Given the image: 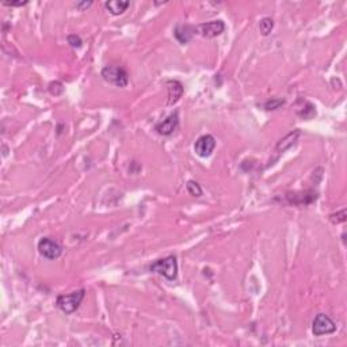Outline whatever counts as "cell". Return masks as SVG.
<instances>
[{
  "label": "cell",
  "instance_id": "cell-1",
  "mask_svg": "<svg viewBox=\"0 0 347 347\" xmlns=\"http://www.w3.org/2000/svg\"><path fill=\"white\" fill-rule=\"evenodd\" d=\"M149 270L152 273L160 274V276H163L168 281H175L176 277H178V262H176V258L174 255H170V257L153 262L151 266H149Z\"/></svg>",
  "mask_w": 347,
  "mask_h": 347
},
{
  "label": "cell",
  "instance_id": "cell-2",
  "mask_svg": "<svg viewBox=\"0 0 347 347\" xmlns=\"http://www.w3.org/2000/svg\"><path fill=\"white\" fill-rule=\"evenodd\" d=\"M86 296V290L84 289H79V290H75V292L69 293V294H61V296L57 297V308L63 311L66 315H70L73 313L80 307L83 298Z\"/></svg>",
  "mask_w": 347,
  "mask_h": 347
},
{
  "label": "cell",
  "instance_id": "cell-3",
  "mask_svg": "<svg viewBox=\"0 0 347 347\" xmlns=\"http://www.w3.org/2000/svg\"><path fill=\"white\" fill-rule=\"evenodd\" d=\"M102 77L107 83L117 87H126L129 81V75L122 67L120 66H107L101 72Z\"/></svg>",
  "mask_w": 347,
  "mask_h": 347
},
{
  "label": "cell",
  "instance_id": "cell-4",
  "mask_svg": "<svg viewBox=\"0 0 347 347\" xmlns=\"http://www.w3.org/2000/svg\"><path fill=\"white\" fill-rule=\"evenodd\" d=\"M337 331V326L332 320L331 317L326 315V313H319L316 317L313 319L312 323V332L315 337H323V335H328V334H334Z\"/></svg>",
  "mask_w": 347,
  "mask_h": 347
},
{
  "label": "cell",
  "instance_id": "cell-5",
  "mask_svg": "<svg viewBox=\"0 0 347 347\" xmlns=\"http://www.w3.org/2000/svg\"><path fill=\"white\" fill-rule=\"evenodd\" d=\"M38 251L44 258L49 259V261H55L57 258H60L61 246L55 240H52L49 237H42L38 242Z\"/></svg>",
  "mask_w": 347,
  "mask_h": 347
},
{
  "label": "cell",
  "instance_id": "cell-6",
  "mask_svg": "<svg viewBox=\"0 0 347 347\" xmlns=\"http://www.w3.org/2000/svg\"><path fill=\"white\" fill-rule=\"evenodd\" d=\"M216 148V139L211 135L198 137L194 144V151L200 157H209Z\"/></svg>",
  "mask_w": 347,
  "mask_h": 347
},
{
  "label": "cell",
  "instance_id": "cell-7",
  "mask_svg": "<svg viewBox=\"0 0 347 347\" xmlns=\"http://www.w3.org/2000/svg\"><path fill=\"white\" fill-rule=\"evenodd\" d=\"M196 29L202 37L214 38V37H218V35L224 33V30H225V23L220 19L210 20V22H207V23H202V25H200L198 27H196Z\"/></svg>",
  "mask_w": 347,
  "mask_h": 347
},
{
  "label": "cell",
  "instance_id": "cell-8",
  "mask_svg": "<svg viewBox=\"0 0 347 347\" xmlns=\"http://www.w3.org/2000/svg\"><path fill=\"white\" fill-rule=\"evenodd\" d=\"M178 124H179V117H178V111H175V113H172V114L167 117L166 120L159 122L155 126V131L159 135H161V136H170V135H172L175 132V129L178 128Z\"/></svg>",
  "mask_w": 347,
  "mask_h": 347
},
{
  "label": "cell",
  "instance_id": "cell-9",
  "mask_svg": "<svg viewBox=\"0 0 347 347\" xmlns=\"http://www.w3.org/2000/svg\"><path fill=\"white\" fill-rule=\"evenodd\" d=\"M296 113L297 116H300L304 120H311V118L316 116V107L311 102L305 101V99H300L296 105Z\"/></svg>",
  "mask_w": 347,
  "mask_h": 347
},
{
  "label": "cell",
  "instance_id": "cell-10",
  "mask_svg": "<svg viewBox=\"0 0 347 347\" xmlns=\"http://www.w3.org/2000/svg\"><path fill=\"white\" fill-rule=\"evenodd\" d=\"M167 87H168V101L167 105H174L179 101V98L183 94V86L181 81L178 80H168L167 81Z\"/></svg>",
  "mask_w": 347,
  "mask_h": 347
},
{
  "label": "cell",
  "instance_id": "cell-11",
  "mask_svg": "<svg viewBox=\"0 0 347 347\" xmlns=\"http://www.w3.org/2000/svg\"><path fill=\"white\" fill-rule=\"evenodd\" d=\"M317 194L313 191H305V193H294V194H287V200L292 204H297V205H308L312 204L313 201H316Z\"/></svg>",
  "mask_w": 347,
  "mask_h": 347
},
{
  "label": "cell",
  "instance_id": "cell-12",
  "mask_svg": "<svg viewBox=\"0 0 347 347\" xmlns=\"http://www.w3.org/2000/svg\"><path fill=\"white\" fill-rule=\"evenodd\" d=\"M196 31L197 29L196 27H193V26L179 25L176 26L174 35H175V38L181 42L182 45H185V44H187V42L191 40V37H193V34H194Z\"/></svg>",
  "mask_w": 347,
  "mask_h": 347
},
{
  "label": "cell",
  "instance_id": "cell-13",
  "mask_svg": "<svg viewBox=\"0 0 347 347\" xmlns=\"http://www.w3.org/2000/svg\"><path fill=\"white\" fill-rule=\"evenodd\" d=\"M129 5H131V3L128 0H110V1H106L105 3V7L110 11V14H113V15H121V14H124L128 10Z\"/></svg>",
  "mask_w": 347,
  "mask_h": 347
},
{
  "label": "cell",
  "instance_id": "cell-14",
  "mask_svg": "<svg viewBox=\"0 0 347 347\" xmlns=\"http://www.w3.org/2000/svg\"><path fill=\"white\" fill-rule=\"evenodd\" d=\"M298 137H300V131H294L292 132V133H289L285 139H282V140L278 142L277 146H276V149H277L278 152H285L286 149H289L290 146H293L294 144H296V141Z\"/></svg>",
  "mask_w": 347,
  "mask_h": 347
},
{
  "label": "cell",
  "instance_id": "cell-15",
  "mask_svg": "<svg viewBox=\"0 0 347 347\" xmlns=\"http://www.w3.org/2000/svg\"><path fill=\"white\" fill-rule=\"evenodd\" d=\"M273 27H274V20L272 18H263L259 23V29H261V33L263 35H269L272 33Z\"/></svg>",
  "mask_w": 347,
  "mask_h": 347
},
{
  "label": "cell",
  "instance_id": "cell-16",
  "mask_svg": "<svg viewBox=\"0 0 347 347\" xmlns=\"http://www.w3.org/2000/svg\"><path fill=\"white\" fill-rule=\"evenodd\" d=\"M187 191L190 193L193 197H201L202 196V189L200 186V183L196 181H189L187 182Z\"/></svg>",
  "mask_w": 347,
  "mask_h": 347
},
{
  "label": "cell",
  "instance_id": "cell-17",
  "mask_svg": "<svg viewBox=\"0 0 347 347\" xmlns=\"http://www.w3.org/2000/svg\"><path fill=\"white\" fill-rule=\"evenodd\" d=\"M283 103H285L283 99H270V101H267L266 103L263 105V107H265L266 110H277Z\"/></svg>",
  "mask_w": 347,
  "mask_h": 347
},
{
  "label": "cell",
  "instance_id": "cell-18",
  "mask_svg": "<svg viewBox=\"0 0 347 347\" xmlns=\"http://www.w3.org/2000/svg\"><path fill=\"white\" fill-rule=\"evenodd\" d=\"M67 41H68V44H69L72 48H75V49H79L81 45H83V41H81V38L79 37V35L76 34H69L68 35V38H67Z\"/></svg>",
  "mask_w": 347,
  "mask_h": 347
},
{
  "label": "cell",
  "instance_id": "cell-19",
  "mask_svg": "<svg viewBox=\"0 0 347 347\" xmlns=\"http://www.w3.org/2000/svg\"><path fill=\"white\" fill-rule=\"evenodd\" d=\"M48 88H49V92H51L52 95H60L63 90H64L60 81H52Z\"/></svg>",
  "mask_w": 347,
  "mask_h": 347
},
{
  "label": "cell",
  "instance_id": "cell-20",
  "mask_svg": "<svg viewBox=\"0 0 347 347\" xmlns=\"http://www.w3.org/2000/svg\"><path fill=\"white\" fill-rule=\"evenodd\" d=\"M330 218H331V221L334 222V224L345 222L346 221V209H343V210H341L339 213H337V214H331Z\"/></svg>",
  "mask_w": 347,
  "mask_h": 347
},
{
  "label": "cell",
  "instance_id": "cell-21",
  "mask_svg": "<svg viewBox=\"0 0 347 347\" xmlns=\"http://www.w3.org/2000/svg\"><path fill=\"white\" fill-rule=\"evenodd\" d=\"M92 5V1H77L76 3V8H79L80 11H83V10H87L88 7H91Z\"/></svg>",
  "mask_w": 347,
  "mask_h": 347
},
{
  "label": "cell",
  "instance_id": "cell-22",
  "mask_svg": "<svg viewBox=\"0 0 347 347\" xmlns=\"http://www.w3.org/2000/svg\"><path fill=\"white\" fill-rule=\"evenodd\" d=\"M27 4V1H4V5L7 7H22Z\"/></svg>",
  "mask_w": 347,
  "mask_h": 347
}]
</instances>
